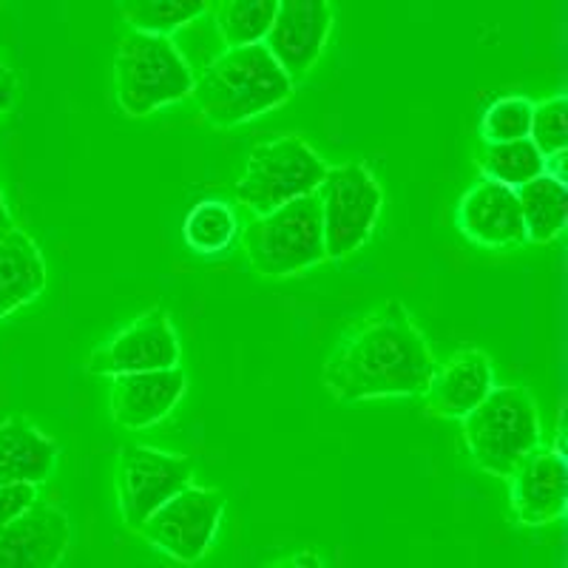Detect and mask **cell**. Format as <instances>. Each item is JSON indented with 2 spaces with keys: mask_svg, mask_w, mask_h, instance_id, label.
Here are the masks:
<instances>
[{
  "mask_svg": "<svg viewBox=\"0 0 568 568\" xmlns=\"http://www.w3.org/2000/svg\"><path fill=\"white\" fill-rule=\"evenodd\" d=\"M435 369L433 349L407 307L389 302L329 355L322 378L342 400L407 398L429 389Z\"/></svg>",
  "mask_w": 568,
  "mask_h": 568,
  "instance_id": "obj_1",
  "label": "cell"
},
{
  "mask_svg": "<svg viewBox=\"0 0 568 568\" xmlns=\"http://www.w3.org/2000/svg\"><path fill=\"white\" fill-rule=\"evenodd\" d=\"M291 94L293 83L262 43L227 49L205 65L200 80H194L196 103L216 129H233L256 120L278 109Z\"/></svg>",
  "mask_w": 568,
  "mask_h": 568,
  "instance_id": "obj_2",
  "label": "cell"
},
{
  "mask_svg": "<svg viewBox=\"0 0 568 568\" xmlns=\"http://www.w3.org/2000/svg\"><path fill=\"white\" fill-rule=\"evenodd\" d=\"M464 438L480 469L509 478L540 446V415L529 389L515 384L491 389L464 418Z\"/></svg>",
  "mask_w": 568,
  "mask_h": 568,
  "instance_id": "obj_3",
  "label": "cell"
},
{
  "mask_svg": "<svg viewBox=\"0 0 568 568\" xmlns=\"http://www.w3.org/2000/svg\"><path fill=\"white\" fill-rule=\"evenodd\" d=\"M116 103L129 116H149L194 94V71L171 38L125 34L114 54Z\"/></svg>",
  "mask_w": 568,
  "mask_h": 568,
  "instance_id": "obj_4",
  "label": "cell"
},
{
  "mask_svg": "<svg viewBox=\"0 0 568 568\" xmlns=\"http://www.w3.org/2000/svg\"><path fill=\"white\" fill-rule=\"evenodd\" d=\"M245 253L253 271L262 276H293L322 265L327 253L316 194L256 216L245 227Z\"/></svg>",
  "mask_w": 568,
  "mask_h": 568,
  "instance_id": "obj_5",
  "label": "cell"
},
{
  "mask_svg": "<svg viewBox=\"0 0 568 568\" xmlns=\"http://www.w3.org/2000/svg\"><path fill=\"white\" fill-rule=\"evenodd\" d=\"M322 156L296 136H278L251 151L245 174L236 182V200L258 216L313 196L324 180Z\"/></svg>",
  "mask_w": 568,
  "mask_h": 568,
  "instance_id": "obj_6",
  "label": "cell"
},
{
  "mask_svg": "<svg viewBox=\"0 0 568 568\" xmlns=\"http://www.w3.org/2000/svg\"><path fill=\"white\" fill-rule=\"evenodd\" d=\"M316 200L322 207L324 253L327 258H347L373 236L384 196L373 171L349 162L324 171Z\"/></svg>",
  "mask_w": 568,
  "mask_h": 568,
  "instance_id": "obj_7",
  "label": "cell"
},
{
  "mask_svg": "<svg viewBox=\"0 0 568 568\" xmlns=\"http://www.w3.org/2000/svg\"><path fill=\"white\" fill-rule=\"evenodd\" d=\"M116 506L129 531H140L156 509L194 486V464L182 455L125 444L116 458Z\"/></svg>",
  "mask_w": 568,
  "mask_h": 568,
  "instance_id": "obj_8",
  "label": "cell"
},
{
  "mask_svg": "<svg viewBox=\"0 0 568 568\" xmlns=\"http://www.w3.org/2000/svg\"><path fill=\"white\" fill-rule=\"evenodd\" d=\"M222 515L225 495L220 489L187 486L174 500L156 509L136 535L176 562H196L211 551Z\"/></svg>",
  "mask_w": 568,
  "mask_h": 568,
  "instance_id": "obj_9",
  "label": "cell"
},
{
  "mask_svg": "<svg viewBox=\"0 0 568 568\" xmlns=\"http://www.w3.org/2000/svg\"><path fill=\"white\" fill-rule=\"evenodd\" d=\"M174 367H180V342H176L169 311H160V307L129 324L123 333H116L89 358V373L111 375V378Z\"/></svg>",
  "mask_w": 568,
  "mask_h": 568,
  "instance_id": "obj_10",
  "label": "cell"
},
{
  "mask_svg": "<svg viewBox=\"0 0 568 568\" xmlns=\"http://www.w3.org/2000/svg\"><path fill=\"white\" fill-rule=\"evenodd\" d=\"M333 29V9L324 0H287L278 3L271 32L262 40L284 78L298 83L322 58Z\"/></svg>",
  "mask_w": 568,
  "mask_h": 568,
  "instance_id": "obj_11",
  "label": "cell"
},
{
  "mask_svg": "<svg viewBox=\"0 0 568 568\" xmlns=\"http://www.w3.org/2000/svg\"><path fill=\"white\" fill-rule=\"evenodd\" d=\"M568 471L562 449L537 446L509 475L511 517L524 526L555 524L566 515Z\"/></svg>",
  "mask_w": 568,
  "mask_h": 568,
  "instance_id": "obj_12",
  "label": "cell"
},
{
  "mask_svg": "<svg viewBox=\"0 0 568 568\" xmlns=\"http://www.w3.org/2000/svg\"><path fill=\"white\" fill-rule=\"evenodd\" d=\"M69 517L49 504H34L0 529V568H54L69 551Z\"/></svg>",
  "mask_w": 568,
  "mask_h": 568,
  "instance_id": "obj_13",
  "label": "cell"
},
{
  "mask_svg": "<svg viewBox=\"0 0 568 568\" xmlns=\"http://www.w3.org/2000/svg\"><path fill=\"white\" fill-rule=\"evenodd\" d=\"M187 378L180 367L116 375L111 382V418L125 429H145L182 400Z\"/></svg>",
  "mask_w": 568,
  "mask_h": 568,
  "instance_id": "obj_14",
  "label": "cell"
},
{
  "mask_svg": "<svg viewBox=\"0 0 568 568\" xmlns=\"http://www.w3.org/2000/svg\"><path fill=\"white\" fill-rule=\"evenodd\" d=\"M458 227L466 240L484 247H511L526 242L517 194L489 180L469 187V194L460 200Z\"/></svg>",
  "mask_w": 568,
  "mask_h": 568,
  "instance_id": "obj_15",
  "label": "cell"
},
{
  "mask_svg": "<svg viewBox=\"0 0 568 568\" xmlns=\"http://www.w3.org/2000/svg\"><path fill=\"white\" fill-rule=\"evenodd\" d=\"M495 389L489 355L480 349H460L444 367L435 369L429 389L424 393L426 409L438 418L464 420L471 409L484 404Z\"/></svg>",
  "mask_w": 568,
  "mask_h": 568,
  "instance_id": "obj_16",
  "label": "cell"
},
{
  "mask_svg": "<svg viewBox=\"0 0 568 568\" xmlns=\"http://www.w3.org/2000/svg\"><path fill=\"white\" fill-rule=\"evenodd\" d=\"M58 464V444L27 418L0 424V484L38 486Z\"/></svg>",
  "mask_w": 568,
  "mask_h": 568,
  "instance_id": "obj_17",
  "label": "cell"
},
{
  "mask_svg": "<svg viewBox=\"0 0 568 568\" xmlns=\"http://www.w3.org/2000/svg\"><path fill=\"white\" fill-rule=\"evenodd\" d=\"M45 287V262L23 231L0 236V318L38 298Z\"/></svg>",
  "mask_w": 568,
  "mask_h": 568,
  "instance_id": "obj_18",
  "label": "cell"
},
{
  "mask_svg": "<svg viewBox=\"0 0 568 568\" xmlns=\"http://www.w3.org/2000/svg\"><path fill=\"white\" fill-rule=\"evenodd\" d=\"M515 194L517 205H520L526 242H535V245L555 242L568 220V194L562 180H557V176L546 171V174L537 176L529 185L517 187Z\"/></svg>",
  "mask_w": 568,
  "mask_h": 568,
  "instance_id": "obj_19",
  "label": "cell"
},
{
  "mask_svg": "<svg viewBox=\"0 0 568 568\" xmlns=\"http://www.w3.org/2000/svg\"><path fill=\"white\" fill-rule=\"evenodd\" d=\"M480 171L489 182L517 191V187L529 185L537 176L546 174L549 162L542 160V154L531 145V140L491 142L480 154Z\"/></svg>",
  "mask_w": 568,
  "mask_h": 568,
  "instance_id": "obj_20",
  "label": "cell"
},
{
  "mask_svg": "<svg viewBox=\"0 0 568 568\" xmlns=\"http://www.w3.org/2000/svg\"><path fill=\"white\" fill-rule=\"evenodd\" d=\"M276 0H225L216 7V29L231 49L256 45L267 38L276 18Z\"/></svg>",
  "mask_w": 568,
  "mask_h": 568,
  "instance_id": "obj_21",
  "label": "cell"
},
{
  "mask_svg": "<svg viewBox=\"0 0 568 568\" xmlns=\"http://www.w3.org/2000/svg\"><path fill=\"white\" fill-rule=\"evenodd\" d=\"M120 12L134 27L136 34L171 38L176 29L191 27L211 12L207 3H160V0H125Z\"/></svg>",
  "mask_w": 568,
  "mask_h": 568,
  "instance_id": "obj_22",
  "label": "cell"
},
{
  "mask_svg": "<svg viewBox=\"0 0 568 568\" xmlns=\"http://www.w3.org/2000/svg\"><path fill=\"white\" fill-rule=\"evenodd\" d=\"M187 247L196 253H220L236 236V213L227 202L202 200L196 202L182 225Z\"/></svg>",
  "mask_w": 568,
  "mask_h": 568,
  "instance_id": "obj_23",
  "label": "cell"
},
{
  "mask_svg": "<svg viewBox=\"0 0 568 568\" xmlns=\"http://www.w3.org/2000/svg\"><path fill=\"white\" fill-rule=\"evenodd\" d=\"M566 116H568L566 94H555V98L542 100V103H537L535 109H531L529 140L531 145L540 151L546 162L566 154V145H568Z\"/></svg>",
  "mask_w": 568,
  "mask_h": 568,
  "instance_id": "obj_24",
  "label": "cell"
},
{
  "mask_svg": "<svg viewBox=\"0 0 568 568\" xmlns=\"http://www.w3.org/2000/svg\"><path fill=\"white\" fill-rule=\"evenodd\" d=\"M531 109H535V103L526 98L495 100L484 111V120H480V136H484L486 145H491V142L529 140Z\"/></svg>",
  "mask_w": 568,
  "mask_h": 568,
  "instance_id": "obj_25",
  "label": "cell"
},
{
  "mask_svg": "<svg viewBox=\"0 0 568 568\" xmlns=\"http://www.w3.org/2000/svg\"><path fill=\"white\" fill-rule=\"evenodd\" d=\"M38 504V489L23 484H0V529L27 515Z\"/></svg>",
  "mask_w": 568,
  "mask_h": 568,
  "instance_id": "obj_26",
  "label": "cell"
},
{
  "mask_svg": "<svg viewBox=\"0 0 568 568\" xmlns=\"http://www.w3.org/2000/svg\"><path fill=\"white\" fill-rule=\"evenodd\" d=\"M265 568H324V566L322 560H318V555H313V551H296V555L282 557V560L271 562V566Z\"/></svg>",
  "mask_w": 568,
  "mask_h": 568,
  "instance_id": "obj_27",
  "label": "cell"
},
{
  "mask_svg": "<svg viewBox=\"0 0 568 568\" xmlns=\"http://www.w3.org/2000/svg\"><path fill=\"white\" fill-rule=\"evenodd\" d=\"M12 98H14V78L12 74H7V78L0 80V114L9 109Z\"/></svg>",
  "mask_w": 568,
  "mask_h": 568,
  "instance_id": "obj_28",
  "label": "cell"
},
{
  "mask_svg": "<svg viewBox=\"0 0 568 568\" xmlns=\"http://www.w3.org/2000/svg\"><path fill=\"white\" fill-rule=\"evenodd\" d=\"M14 231V220H12V213L7 211V202H3V194H0V236L3 233Z\"/></svg>",
  "mask_w": 568,
  "mask_h": 568,
  "instance_id": "obj_29",
  "label": "cell"
},
{
  "mask_svg": "<svg viewBox=\"0 0 568 568\" xmlns=\"http://www.w3.org/2000/svg\"><path fill=\"white\" fill-rule=\"evenodd\" d=\"M7 74H9V71H7V65H3V60H0V80L7 78Z\"/></svg>",
  "mask_w": 568,
  "mask_h": 568,
  "instance_id": "obj_30",
  "label": "cell"
}]
</instances>
